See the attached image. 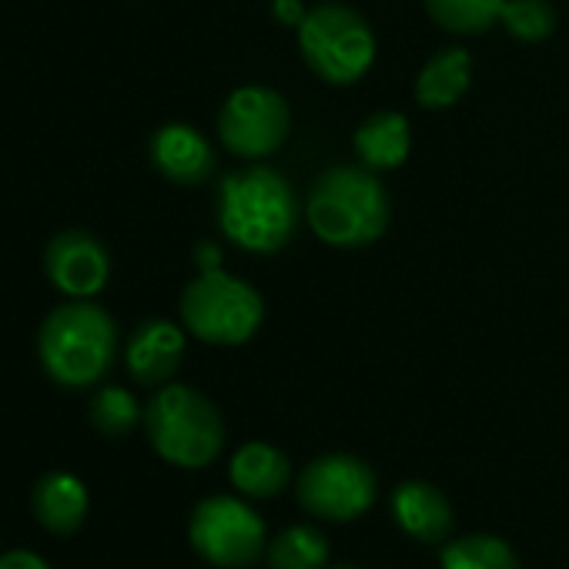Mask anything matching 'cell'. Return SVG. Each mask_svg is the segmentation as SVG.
Wrapping results in <instances>:
<instances>
[{
  "instance_id": "obj_1",
  "label": "cell",
  "mask_w": 569,
  "mask_h": 569,
  "mask_svg": "<svg viewBox=\"0 0 569 569\" xmlns=\"http://www.w3.org/2000/svg\"><path fill=\"white\" fill-rule=\"evenodd\" d=\"M218 224L224 238L244 251H281L299 228V204L292 184L264 164L231 171L218 191Z\"/></svg>"
},
{
  "instance_id": "obj_2",
  "label": "cell",
  "mask_w": 569,
  "mask_h": 569,
  "mask_svg": "<svg viewBox=\"0 0 569 569\" xmlns=\"http://www.w3.org/2000/svg\"><path fill=\"white\" fill-rule=\"evenodd\" d=\"M306 218L326 244L366 248L386 234L392 204L379 171L366 164H332L312 181Z\"/></svg>"
},
{
  "instance_id": "obj_3",
  "label": "cell",
  "mask_w": 569,
  "mask_h": 569,
  "mask_svg": "<svg viewBox=\"0 0 569 569\" xmlns=\"http://www.w3.org/2000/svg\"><path fill=\"white\" fill-rule=\"evenodd\" d=\"M114 352H118L114 319L88 299L58 306L38 332L41 366L64 389L98 386L114 366Z\"/></svg>"
},
{
  "instance_id": "obj_4",
  "label": "cell",
  "mask_w": 569,
  "mask_h": 569,
  "mask_svg": "<svg viewBox=\"0 0 569 569\" xmlns=\"http://www.w3.org/2000/svg\"><path fill=\"white\" fill-rule=\"evenodd\" d=\"M144 429L151 449L178 469H204L224 446L221 412L191 386H161L144 409Z\"/></svg>"
},
{
  "instance_id": "obj_5",
  "label": "cell",
  "mask_w": 569,
  "mask_h": 569,
  "mask_svg": "<svg viewBox=\"0 0 569 569\" xmlns=\"http://www.w3.org/2000/svg\"><path fill=\"white\" fill-rule=\"evenodd\" d=\"M261 319V296L221 268H204L181 292V322L208 346H241L258 332Z\"/></svg>"
},
{
  "instance_id": "obj_6",
  "label": "cell",
  "mask_w": 569,
  "mask_h": 569,
  "mask_svg": "<svg viewBox=\"0 0 569 569\" xmlns=\"http://www.w3.org/2000/svg\"><path fill=\"white\" fill-rule=\"evenodd\" d=\"M299 51L316 78L346 88L369 74L376 61V34L352 8L319 4L299 24Z\"/></svg>"
},
{
  "instance_id": "obj_7",
  "label": "cell",
  "mask_w": 569,
  "mask_h": 569,
  "mask_svg": "<svg viewBox=\"0 0 569 569\" xmlns=\"http://www.w3.org/2000/svg\"><path fill=\"white\" fill-rule=\"evenodd\" d=\"M188 542L218 569H244L264 559L268 529L261 512L244 496H204L191 509Z\"/></svg>"
},
{
  "instance_id": "obj_8",
  "label": "cell",
  "mask_w": 569,
  "mask_h": 569,
  "mask_svg": "<svg viewBox=\"0 0 569 569\" xmlns=\"http://www.w3.org/2000/svg\"><path fill=\"white\" fill-rule=\"evenodd\" d=\"M296 499L319 522H356L376 506L379 476L352 452H329L299 472Z\"/></svg>"
},
{
  "instance_id": "obj_9",
  "label": "cell",
  "mask_w": 569,
  "mask_h": 569,
  "mask_svg": "<svg viewBox=\"0 0 569 569\" xmlns=\"http://www.w3.org/2000/svg\"><path fill=\"white\" fill-rule=\"evenodd\" d=\"M292 131V111L284 98L271 88H238L218 111V138L221 144L244 161H258L274 154Z\"/></svg>"
},
{
  "instance_id": "obj_10",
  "label": "cell",
  "mask_w": 569,
  "mask_h": 569,
  "mask_svg": "<svg viewBox=\"0 0 569 569\" xmlns=\"http://www.w3.org/2000/svg\"><path fill=\"white\" fill-rule=\"evenodd\" d=\"M44 271L58 292L71 299H91L108 284L111 258L94 234L61 231L44 248Z\"/></svg>"
},
{
  "instance_id": "obj_11",
  "label": "cell",
  "mask_w": 569,
  "mask_h": 569,
  "mask_svg": "<svg viewBox=\"0 0 569 569\" xmlns=\"http://www.w3.org/2000/svg\"><path fill=\"white\" fill-rule=\"evenodd\" d=\"M389 512L396 526L422 546H439L456 529V512H452L449 496L426 479L399 482L389 499Z\"/></svg>"
},
{
  "instance_id": "obj_12",
  "label": "cell",
  "mask_w": 569,
  "mask_h": 569,
  "mask_svg": "<svg viewBox=\"0 0 569 569\" xmlns=\"http://www.w3.org/2000/svg\"><path fill=\"white\" fill-rule=\"evenodd\" d=\"M184 359V332L168 319H148L124 349L128 372L138 386H168Z\"/></svg>"
},
{
  "instance_id": "obj_13",
  "label": "cell",
  "mask_w": 569,
  "mask_h": 569,
  "mask_svg": "<svg viewBox=\"0 0 569 569\" xmlns=\"http://www.w3.org/2000/svg\"><path fill=\"white\" fill-rule=\"evenodd\" d=\"M151 164L174 184H201L214 174V151L201 131L188 124H164L151 138Z\"/></svg>"
},
{
  "instance_id": "obj_14",
  "label": "cell",
  "mask_w": 569,
  "mask_h": 569,
  "mask_svg": "<svg viewBox=\"0 0 569 569\" xmlns=\"http://www.w3.org/2000/svg\"><path fill=\"white\" fill-rule=\"evenodd\" d=\"M228 479L244 499H274L292 482V459L271 442H244L228 466Z\"/></svg>"
},
{
  "instance_id": "obj_15",
  "label": "cell",
  "mask_w": 569,
  "mask_h": 569,
  "mask_svg": "<svg viewBox=\"0 0 569 569\" xmlns=\"http://www.w3.org/2000/svg\"><path fill=\"white\" fill-rule=\"evenodd\" d=\"M88 486L71 472H48L34 486V516L44 529L58 536H71L88 519Z\"/></svg>"
},
{
  "instance_id": "obj_16",
  "label": "cell",
  "mask_w": 569,
  "mask_h": 569,
  "mask_svg": "<svg viewBox=\"0 0 569 569\" xmlns=\"http://www.w3.org/2000/svg\"><path fill=\"white\" fill-rule=\"evenodd\" d=\"M412 151V128L399 111H376L356 131V154L359 164L369 171H392Z\"/></svg>"
},
{
  "instance_id": "obj_17",
  "label": "cell",
  "mask_w": 569,
  "mask_h": 569,
  "mask_svg": "<svg viewBox=\"0 0 569 569\" xmlns=\"http://www.w3.org/2000/svg\"><path fill=\"white\" fill-rule=\"evenodd\" d=\"M469 81H472L469 54L462 48L439 51L432 61H426V68L416 78V101L426 111H446L459 104V98L469 91Z\"/></svg>"
},
{
  "instance_id": "obj_18",
  "label": "cell",
  "mask_w": 569,
  "mask_h": 569,
  "mask_svg": "<svg viewBox=\"0 0 569 569\" xmlns=\"http://www.w3.org/2000/svg\"><path fill=\"white\" fill-rule=\"evenodd\" d=\"M332 556V539L312 522H292L268 539V569H326Z\"/></svg>"
},
{
  "instance_id": "obj_19",
  "label": "cell",
  "mask_w": 569,
  "mask_h": 569,
  "mask_svg": "<svg viewBox=\"0 0 569 569\" xmlns=\"http://www.w3.org/2000/svg\"><path fill=\"white\" fill-rule=\"evenodd\" d=\"M439 569H522L516 549L492 532H462L439 549Z\"/></svg>"
},
{
  "instance_id": "obj_20",
  "label": "cell",
  "mask_w": 569,
  "mask_h": 569,
  "mask_svg": "<svg viewBox=\"0 0 569 569\" xmlns=\"http://www.w3.org/2000/svg\"><path fill=\"white\" fill-rule=\"evenodd\" d=\"M502 8H506V0H426L429 18L442 31L462 34V38H476L489 31L502 18Z\"/></svg>"
},
{
  "instance_id": "obj_21",
  "label": "cell",
  "mask_w": 569,
  "mask_h": 569,
  "mask_svg": "<svg viewBox=\"0 0 569 569\" xmlns=\"http://www.w3.org/2000/svg\"><path fill=\"white\" fill-rule=\"evenodd\" d=\"M138 422H144V409L138 406V399L121 389V386H104L94 399H91V426L101 436L121 439L128 432L138 429Z\"/></svg>"
},
{
  "instance_id": "obj_22",
  "label": "cell",
  "mask_w": 569,
  "mask_h": 569,
  "mask_svg": "<svg viewBox=\"0 0 569 569\" xmlns=\"http://www.w3.org/2000/svg\"><path fill=\"white\" fill-rule=\"evenodd\" d=\"M499 21L516 41L526 44H539L556 31V11L549 0H506Z\"/></svg>"
},
{
  "instance_id": "obj_23",
  "label": "cell",
  "mask_w": 569,
  "mask_h": 569,
  "mask_svg": "<svg viewBox=\"0 0 569 569\" xmlns=\"http://www.w3.org/2000/svg\"><path fill=\"white\" fill-rule=\"evenodd\" d=\"M0 569H51V566L31 549H11L0 552Z\"/></svg>"
},
{
  "instance_id": "obj_24",
  "label": "cell",
  "mask_w": 569,
  "mask_h": 569,
  "mask_svg": "<svg viewBox=\"0 0 569 569\" xmlns=\"http://www.w3.org/2000/svg\"><path fill=\"white\" fill-rule=\"evenodd\" d=\"M271 11H274V18H278V21H284V24H296V28L306 21V11H302L299 0H274Z\"/></svg>"
},
{
  "instance_id": "obj_25",
  "label": "cell",
  "mask_w": 569,
  "mask_h": 569,
  "mask_svg": "<svg viewBox=\"0 0 569 569\" xmlns=\"http://www.w3.org/2000/svg\"><path fill=\"white\" fill-rule=\"evenodd\" d=\"M194 258H198L201 271H204V268H221V251H218L211 241H201V244L194 248Z\"/></svg>"
},
{
  "instance_id": "obj_26",
  "label": "cell",
  "mask_w": 569,
  "mask_h": 569,
  "mask_svg": "<svg viewBox=\"0 0 569 569\" xmlns=\"http://www.w3.org/2000/svg\"><path fill=\"white\" fill-rule=\"evenodd\" d=\"M326 569H359V566H326Z\"/></svg>"
}]
</instances>
